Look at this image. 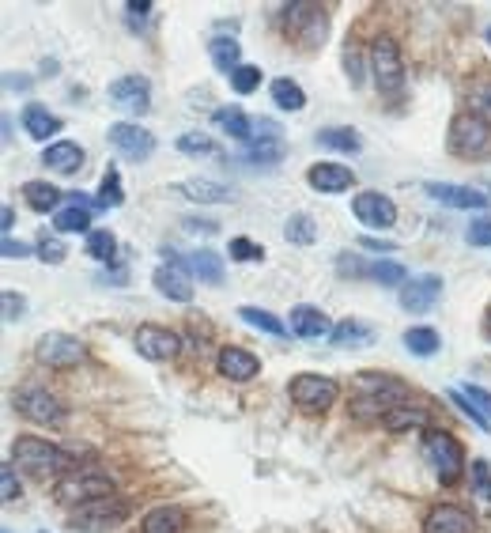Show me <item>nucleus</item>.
<instances>
[{"label":"nucleus","mask_w":491,"mask_h":533,"mask_svg":"<svg viewBox=\"0 0 491 533\" xmlns=\"http://www.w3.org/2000/svg\"><path fill=\"white\" fill-rule=\"evenodd\" d=\"M0 250H5V258H31V246L15 242V239H5V242H0Z\"/></svg>","instance_id":"obj_53"},{"label":"nucleus","mask_w":491,"mask_h":533,"mask_svg":"<svg viewBox=\"0 0 491 533\" xmlns=\"http://www.w3.org/2000/svg\"><path fill=\"white\" fill-rule=\"evenodd\" d=\"M42 163H46L49 170H57V174H76V170L84 167V148L72 144V140H57V144L46 148Z\"/></svg>","instance_id":"obj_22"},{"label":"nucleus","mask_w":491,"mask_h":533,"mask_svg":"<svg viewBox=\"0 0 491 533\" xmlns=\"http://www.w3.org/2000/svg\"><path fill=\"white\" fill-rule=\"evenodd\" d=\"M212 121H216V129L220 133H227V137H235V140H253V121L239 110V107H223V110H216L212 114Z\"/></svg>","instance_id":"obj_28"},{"label":"nucleus","mask_w":491,"mask_h":533,"mask_svg":"<svg viewBox=\"0 0 491 533\" xmlns=\"http://www.w3.org/2000/svg\"><path fill=\"white\" fill-rule=\"evenodd\" d=\"M352 212H355L359 223L374 227V231H385V227H394V223H397V205H394V200L385 197V193H374V190L355 193Z\"/></svg>","instance_id":"obj_11"},{"label":"nucleus","mask_w":491,"mask_h":533,"mask_svg":"<svg viewBox=\"0 0 491 533\" xmlns=\"http://www.w3.org/2000/svg\"><path fill=\"white\" fill-rule=\"evenodd\" d=\"M424 458L435 466V473H438L443 485H454V480L465 473V450H461V443L450 436V431H438V427L427 431L424 436Z\"/></svg>","instance_id":"obj_5"},{"label":"nucleus","mask_w":491,"mask_h":533,"mask_svg":"<svg viewBox=\"0 0 491 533\" xmlns=\"http://www.w3.org/2000/svg\"><path fill=\"white\" fill-rule=\"evenodd\" d=\"M465 239H469L473 246H491V216L473 220V223H469V231H465Z\"/></svg>","instance_id":"obj_50"},{"label":"nucleus","mask_w":491,"mask_h":533,"mask_svg":"<svg viewBox=\"0 0 491 533\" xmlns=\"http://www.w3.org/2000/svg\"><path fill=\"white\" fill-rule=\"evenodd\" d=\"M438 344H443V341H438V333H435V329H427V325H416V329H408V333H404V348L412 355H435Z\"/></svg>","instance_id":"obj_38"},{"label":"nucleus","mask_w":491,"mask_h":533,"mask_svg":"<svg viewBox=\"0 0 491 533\" xmlns=\"http://www.w3.org/2000/svg\"><path fill=\"white\" fill-rule=\"evenodd\" d=\"M182 265H186L189 276H200V284H223V261H220V253H212V250L186 253Z\"/></svg>","instance_id":"obj_25"},{"label":"nucleus","mask_w":491,"mask_h":533,"mask_svg":"<svg viewBox=\"0 0 491 533\" xmlns=\"http://www.w3.org/2000/svg\"><path fill=\"white\" fill-rule=\"evenodd\" d=\"M412 390L408 383H401V378L385 374V371H359L352 378V401L348 409L355 420H385L394 409H401V405H408Z\"/></svg>","instance_id":"obj_1"},{"label":"nucleus","mask_w":491,"mask_h":533,"mask_svg":"<svg viewBox=\"0 0 491 533\" xmlns=\"http://www.w3.org/2000/svg\"><path fill=\"white\" fill-rule=\"evenodd\" d=\"M469 469H473V496L480 503V511L491 518V466L484 458H476Z\"/></svg>","instance_id":"obj_36"},{"label":"nucleus","mask_w":491,"mask_h":533,"mask_svg":"<svg viewBox=\"0 0 491 533\" xmlns=\"http://www.w3.org/2000/svg\"><path fill=\"white\" fill-rule=\"evenodd\" d=\"M23 311H27V299L15 295V292H5V318H8V322H15Z\"/></svg>","instance_id":"obj_52"},{"label":"nucleus","mask_w":491,"mask_h":533,"mask_svg":"<svg viewBox=\"0 0 491 533\" xmlns=\"http://www.w3.org/2000/svg\"><path fill=\"white\" fill-rule=\"evenodd\" d=\"M151 281H155V288H159V295H167L174 302H189L193 299V284H189V272H186L182 258L163 261L159 269H155Z\"/></svg>","instance_id":"obj_15"},{"label":"nucleus","mask_w":491,"mask_h":533,"mask_svg":"<svg viewBox=\"0 0 491 533\" xmlns=\"http://www.w3.org/2000/svg\"><path fill=\"white\" fill-rule=\"evenodd\" d=\"M230 80V87H235L239 95H250V91H257V84H261V68L257 65H239L235 72L227 76Z\"/></svg>","instance_id":"obj_44"},{"label":"nucleus","mask_w":491,"mask_h":533,"mask_svg":"<svg viewBox=\"0 0 491 533\" xmlns=\"http://www.w3.org/2000/svg\"><path fill=\"white\" fill-rule=\"evenodd\" d=\"M427 409H420V405H401V409H394L390 416H385L382 424L394 431V436H401V431H416V427H427Z\"/></svg>","instance_id":"obj_31"},{"label":"nucleus","mask_w":491,"mask_h":533,"mask_svg":"<svg viewBox=\"0 0 491 533\" xmlns=\"http://www.w3.org/2000/svg\"><path fill=\"white\" fill-rule=\"evenodd\" d=\"M178 151H186V156H220L216 140L204 133H182L178 137Z\"/></svg>","instance_id":"obj_42"},{"label":"nucleus","mask_w":491,"mask_h":533,"mask_svg":"<svg viewBox=\"0 0 491 533\" xmlns=\"http://www.w3.org/2000/svg\"><path fill=\"white\" fill-rule=\"evenodd\" d=\"M318 144L322 148H332V151H348V156H355V151L363 148V140L355 137V129H322L318 133Z\"/></svg>","instance_id":"obj_39"},{"label":"nucleus","mask_w":491,"mask_h":533,"mask_svg":"<svg viewBox=\"0 0 491 533\" xmlns=\"http://www.w3.org/2000/svg\"><path fill=\"white\" fill-rule=\"evenodd\" d=\"M110 98L128 114H144L151 107V84L144 76H121V80L110 84Z\"/></svg>","instance_id":"obj_17"},{"label":"nucleus","mask_w":491,"mask_h":533,"mask_svg":"<svg viewBox=\"0 0 491 533\" xmlns=\"http://www.w3.org/2000/svg\"><path fill=\"white\" fill-rule=\"evenodd\" d=\"M438 205H450V209H487V197L469 190V186H454V182H427L424 186Z\"/></svg>","instance_id":"obj_19"},{"label":"nucleus","mask_w":491,"mask_h":533,"mask_svg":"<svg viewBox=\"0 0 491 533\" xmlns=\"http://www.w3.org/2000/svg\"><path fill=\"white\" fill-rule=\"evenodd\" d=\"M12 466L19 469H31V473H72L76 462H72V454L61 450V446H49L46 439L38 436H19L12 443Z\"/></svg>","instance_id":"obj_3"},{"label":"nucleus","mask_w":491,"mask_h":533,"mask_svg":"<svg viewBox=\"0 0 491 533\" xmlns=\"http://www.w3.org/2000/svg\"><path fill=\"white\" fill-rule=\"evenodd\" d=\"M484 333H487V341H491V311L484 314Z\"/></svg>","instance_id":"obj_57"},{"label":"nucleus","mask_w":491,"mask_h":533,"mask_svg":"<svg viewBox=\"0 0 491 533\" xmlns=\"http://www.w3.org/2000/svg\"><path fill=\"white\" fill-rule=\"evenodd\" d=\"M292 333L306 337V341H322V337H332V325H329L325 311L310 307V302H299V307L292 311Z\"/></svg>","instance_id":"obj_20"},{"label":"nucleus","mask_w":491,"mask_h":533,"mask_svg":"<svg viewBox=\"0 0 491 533\" xmlns=\"http://www.w3.org/2000/svg\"><path fill=\"white\" fill-rule=\"evenodd\" d=\"M128 12H133V15H140V19H144V15L151 12V0H128Z\"/></svg>","instance_id":"obj_54"},{"label":"nucleus","mask_w":491,"mask_h":533,"mask_svg":"<svg viewBox=\"0 0 491 533\" xmlns=\"http://www.w3.org/2000/svg\"><path fill=\"white\" fill-rule=\"evenodd\" d=\"M87 253H91L95 261H114V253H118L114 231H107V227H102V231H91L87 235Z\"/></svg>","instance_id":"obj_40"},{"label":"nucleus","mask_w":491,"mask_h":533,"mask_svg":"<svg viewBox=\"0 0 491 533\" xmlns=\"http://www.w3.org/2000/svg\"><path fill=\"white\" fill-rule=\"evenodd\" d=\"M12 223H15V212L5 205V212H0V227H5V239H8V231H12Z\"/></svg>","instance_id":"obj_55"},{"label":"nucleus","mask_w":491,"mask_h":533,"mask_svg":"<svg viewBox=\"0 0 491 533\" xmlns=\"http://www.w3.org/2000/svg\"><path fill=\"white\" fill-rule=\"evenodd\" d=\"M230 258L235 261H261L265 250L257 242H250V239H230Z\"/></svg>","instance_id":"obj_46"},{"label":"nucleus","mask_w":491,"mask_h":533,"mask_svg":"<svg viewBox=\"0 0 491 533\" xmlns=\"http://www.w3.org/2000/svg\"><path fill=\"white\" fill-rule=\"evenodd\" d=\"M212 61H216V68L223 72V76H230L239 65H242V49H239V42H230V38H212Z\"/></svg>","instance_id":"obj_34"},{"label":"nucleus","mask_w":491,"mask_h":533,"mask_svg":"<svg viewBox=\"0 0 491 533\" xmlns=\"http://www.w3.org/2000/svg\"><path fill=\"white\" fill-rule=\"evenodd\" d=\"M450 151L461 159H484L491 156V125L484 118L469 114H457L450 121Z\"/></svg>","instance_id":"obj_4"},{"label":"nucleus","mask_w":491,"mask_h":533,"mask_svg":"<svg viewBox=\"0 0 491 533\" xmlns=\"http://www.w3.org/2000/svg\"><path fill=\"white\" fill-rule=\"evenodd\" d=\"M306 182L314 186L318 193H344L355 182V174L348 167H341V163H314L310 174H306Z\"/></svg>","instance_id":"obj_21"},{"label":"nucleus","mask_w":491,"mask_h":533,"mask_svg":"<svg viewBox=\"0 0 491 533\" xmlns=\"http://www.w3.org/2000/svg\"><path fill=\"white\" fill-rule=\"evenodd\" d=\"M178 193H186L197 205H227V200L235 197L223 182H212V178H189V182L178 186Z\"/></svg>","instance_id":"obj_24"},{"label":"nucleus","mask_w":491,"mask_h":533,"mask_svg":"<svg viewBox=\"0 0 491 533\" xmlns=\"http://www.w3.org/2000/svg\"><path fill=\"white\" fill-rule=\"evenodd\" d=\"M367 276H371V281H378V284H385V288H404L408 284V272L397 261H371Z\"/></svg>","instance_id":"obj_37"},{"label":"nucleus","mask_w":491,"mask_h":533,"mask_svg":"<svg viewBox=\"0 0 491 533\" xmlns=\"http://www.w3.org/2000/svg\"><path fill=\"white\" fill-rule=\"evenodd\" d=\"M128 518V503L118 499V496H107V499H95V503H84L76 507L68 515V526L76 533H102V529H114Z\"/></svg>","instance_id":"obj_6"},{"label":"nucleus","mask_w":491,"mask_h":533,"mask_svg":"<svg viewBox=\"0 0 491 533\" xmlns=\"http://www.w3.org/2000/svg\"><path fill=\"white\" fill-rule=\"evenodd\" d=\"M363 246H367V250H382V253L394 250V242H382V239H363Z\"/></svg>","instance_id":"obj_56"},{"label":"nucleus","mask_w":491,"mask_h":533,"mask_svg":"<svg viewBox=\"0 0 491 533\" xmlns=\"http://www.w3.org/2000/svg\"><path fill=\"white\" fill-rule=\"evenodd\" d=\"M216 367H220L223 378H230V383H250V378L261 371V360H257L253 352H246V348L227 344V348H220V355H216Z\"/></svg>","instance_id":"obj_18"},{"label":"nucleus","mask_w":491,"mask_h":533,"mask_svg":"<svg viewBox=\"0 0 491 533\" xmlns=\"http://www.w3.org/2000/svg\"><path fill=\"white\" fill-rule=\"evenodd\" d=\"M189 518L182 507H155V511L144 515L140 522V533H186Z\"/></svg>","instance_id":"obj_23"},{"label":"nucleus","mask_w":491,"mask_h":533,"mask_svg":"<svg viewBox=\"0 0 491 533\" xmlns=\"http://www.w3.org/2000/svg\"><path fill=\"white\" fill-rule=\"evenodd\" d=\"M292 401L299 405L302 413H325L329 405H337V397H341V386L332 383L329 374H295L292 378Z\"/></svg>","instance_id":"obj_7"},{"label":"nucleus","mask_w":491,"mask_h":533,"mask_svg":"<svg viewBox=\"0 0 491 533\" xmlns=\"http://www.w3.org/2000/svg\"><path fill=\"white\" fill-rule=\"evenodd\" d=\"M0 496H5V503L19 499V477H15V466H0Z\"/></svg>","instance_id":"obj_48"},{"label":"nucleus","mask_w":491,"mask_h":533,"mask_svg":"<svg viewBox=\"0 0 491 533\" xmlns=\"http://www.w3.org/2000/svg\"><path fill=\"white\" fill-rule=\"evenodd\" d=\"M283 156H288V144H283L280 137H253L242 151V159L257 163V167H276Z\"/></svg>","instance_id":"obj_26"},{"label":"nucleus","mask_w":491,"mask_h":533,"mask_svg":"<svg viewBox=\"0 0 491 533\" xmlns=\"http://www.w3.org/2000/svg\"><path fill=\"white\" fill-rule=\"evenodd\" d=\"M15 409H19V416H27L35 424H61L65 420V405L49 390H38V386L19 390L15 394Z\"/></svg>","instance_id":"obj_9"},{"label":"nucleus","mask_w":491,"mask_h":533,"mask_svg":"<svg viewBox=\"0 0 491 533\" xmlns=\"http://www.w3.org/2000/svg\"><path fill=\"white\" fill-rule=\"evenodd\" d=\"M371 65H374V84L382 95L397 98L404 91V61H401V49L394 38H378L374 42V54H371Z\"/></svg>","instance_id":"obj_8"},{"label":"nucleus","mask_w":491,"mask_h":533,"mask_svg":"<svg viewBox=\"0 0 491 533\" xmlns=\"http://www.w3.org/2000/svg\"><path fill=\"white\" fill-rule=\"evenodd\" d=\"M239 318L246 325H253V329H261V333H269V337H288V329H292V325H283L276 314H269L261 307H239Z\"/></svg>","instance_id":"obj_32"},{"label":"nucleus","mask_w":491,"mask_h":533,"mask_svg":"<svg viewBox=\"0 0 491 533\" xmlns=\"http://www.w3.org/2000/svg\"><path fill=\"white\" fill-rule=\"evenodd\" d=\"M438 295H443V276H435V272H424V276H412V281L401 288V307L412 311V314H424L431 311Z\"/></svg>","instance_id":"obj_14"},{"label":"nucleus","mask_w":491,"mask_h":533,"mask_svg":"<svg viewBox=\"0 0 491 533\" xmlns=\"http://www.w3.org/2000/svg\"><path fill=\"white\" fill-rule=\"evenodd\" d=\"M107 137H110V144L121 151L125 159H148L151 151H155V137L144 129V125H137V121H114L110 129H107Z\"/></svg>","instance_id":"obj_10"},{"label":"nucleus","mask_w":491,"mask_h":533,"mask_svg":"<svg viewBox=\"0 0 491 533\" xmlns=\"http://www.w3.org/2000/svg\"><path fill=\"white\" fill-rule=\"evenodd\" d=\"M314 235H318V227H314V220H310V216H292L288 220V227H283V239H288V242H299V246H310V242H314Z\"/></svg>","instance_id":"obj_41"},{"label":"nucleus","mask_w":491,"mask_h":533,"mask_svg":"<svg viewBox=\"0 0 491 533\" xmlns=\"http://www.w3.org/2000/svg\"><path fill=\"white\" fill-rule=\"evenodd\" d=\"M23 129H27L35 140H49L61 129V118H54L42 103H27L23 107Z\"/></svg>","instance_id":"obj_27"},{"label":"nucleus","mask_w":491,"mask_h":533,"mask_svg":"<svg viewBox=\"0 0 491 533\" xmlns=\"http://www.w3.org/2000/svg\"><path fill=\"white\" fill-rule=\"evenodd\" d=\"M450 401L457 405V413H461V416H469V420H473L480 431H487V427H491V420H484V416H480V409H476V405H473L469 397H465L461 390H450Z\"/></svg>","instance_id":"obj_45"},{"label":"nucleus","mask_w":491,"mask_h":533,"mask_svg":"<svg viewBox=\"0 0 491 533\" xmlns=\"http://www.w3.org/2000/svg\"><path fill=\"white\" fill-rule=\"evenodd\" d=\"M35 355H38V364H46V367H76L84 360V344L76 337H68V333H46L35 344Z\"/></svg>","instance_id":"obj_12"},{"label":"nucleus","mask_w":491,"mask_h":533,"mask_svg":"<svg viewBox=\"0 0 491 533\" xmlns=\"http://www.w3.org/2000/svg\"><path fill=\"white\" fill-rule=\"evenodd\" d=\"M57 503L65 507H84V503H95V499H107L114 496V477L110 473H102V469H72L57 480V488H54Z\"/></svg>","instance_id":"obj_2"},{"label":"nucleus","mask_w":491,"mask_h":533,"mask_svg":"<svg viewBox=\"0 0 491 533\" xmlns=\"http://www.w3.org/2000/svg\"><path fill=\"white\" fill-rule=\"evenodd\" d=\"M272 103L280 110H302L306 107V91L295 84V80H272Z\"/></svg>","instance_id":"obj_33"},{"label":"nucleus","mask_w":491,"mask_h":533,"mask_svg":"<svg viewBox=\"0 0 491 533\" xmlns=\"http://www.w3.org/2000/svg\"><path fill=\"white\" fill-rule=\"evenodd\" d=\"M23 197L35 212H61V190L49 182H27L23 186Z\"/></svg>","instance_id":"obj_30"},{"label":"nucleus","mask_w":491,"mask_h":533,"mask_svg":"<svg viewBox=\"0 0 491 533\" xmlns=\"http://www.w3.org/2000/svg\"><path fill=\"white\" fill-rule=\"evenodd\" d=\"M54 227H57V231H65V235H76V231L91 235V212L76 209V205H65L61 212H54Z\"/></svg>","instance_id":"obj_35"},{"label":"nucleus","mask_w":491,"mask_h":533,"mask_svg":"<svg viewBox=\"0 0 491 533\" xmlns=\"http://www.w3.org/2000/svg\"><path fill=\"white\" fill-rule=\"evenodd\" d=\"M424 533H476V518L457 503H438L424 518Z\"/></svg>","instance_id":"obj_16"},{"label":"nucleus","mask_w":491,"mask_h":533,"mask_svg":"<svg viewBox=\"0 0 491 533\" xmlns=\"http://www.w3.org/2000/svg\"><path fill=\"white\" fill-rule=\"evenodd\" d=\"M461 394H465V397H469L473 405H476V409H480V416H484V420H491V394H487L484 386H465Z\"/></svg>","instance_id":"obj_51"},{"label":"nucleus","mask_w":491,"mask_h":533,"mask_svg":"<svg viewBox=\"0 0 491 533\" xmlns=\"http://www.w3.org/2000/svg\"><path fill=\"white\" fill-rule=\"evenodd\" d=\"M137 352L144 355V360H155V364H163V360H174L178 348H182V341H178V333H170V329L163 325H140L137 329V337H133Z\"/></svg>","instance_id":"obj_13"},{"label":"nucleus","mask_w":491,"mask_h":533,"mask_svg":"<svg viewBox=\"0 0 491 533\" xmlns=\"http://www.w3.org/2000/svg\"><path fill=\"white\" fill-rule=\"evenodd\" d=\"M125 200V193H121V174L110 167L107 174H102V190H98V205L102 209H118Z\"/></svg>","instance_id":"obj_43"},{"label":"nucleus","mask_w":491,"mask_h":533,"mask_svg":"<svg viewBox=\"0 0 491 533\" xmlns=\"http://www.w3.org/2000/svg\"><path fill=\"white\" fill-rule=\"evenodd\" d=\"M469 103H473V114H476V118H484V121L491 125V84H480V87H473Z\"/></svg>","instance_id":"obj_47"},{"label":"nucleus","mask_w":491,"mask_h":533,"mask_svg":"<svg viewBox=\"0 0 491 533\" xmlns=\"http://www.w3.org/2000/svg\"><path fill=\"white\" fill-rule=\"evenodd\" d=\"M371 341H374V329H371L367 322L348 318V322H337V325H332V344H337V348H363V344H371Z\"/></svg>","instance_id":"obj_29"},{"label":"nucleus","mask_w":491,"mask_h":533,"mask_svg":"<svg viewBox=\"0 0 491 533\" xmlns=\"http://www.w3.org/2000/svg\"><path fill=\"white\" fill-rule=\"evenodd\" d=\"M487 42H491V27H487Z\"/></svg>","instance_id":"obj_58"},{"label":"nucleus","mask_w":491,"mask_h":533,"mask_svg":"<svg viewBox=\"0 0 491 533\" xmlns=\"http://www.w3.org/2000/svg\"><path fill=\"white\" fill-rule=\"evenodd\" d=\"M38 258H42L46 265H61V261H65V246H61L57 239L42 235V242H38Z\"/></svg>","instance_id":"obj_49"}]
</instances>
